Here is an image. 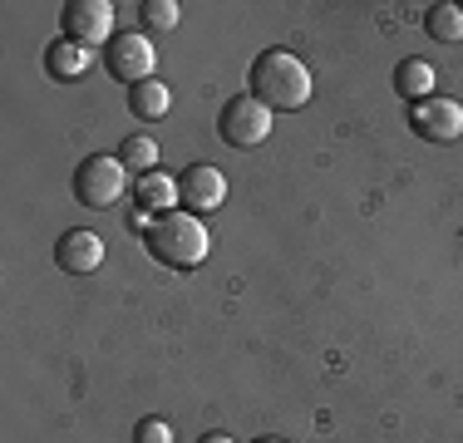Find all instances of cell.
Instances as JSON below:
<instances>
[{"label": "cell", "instance_id": "obj_1", "mask_svg": "<svg viewBox=\"0 0 463 443\" xmlns=\"http://www.w3.org/2000/svg\"><path fill=\"white\" fill-rule=\"evenodd\" d=\"M251 99H261L267 108H306L311 104V70L306 60H296L291 50H267L251 60Z\"/></svg>", "mask_w": 463, "mask_h": 443}, {"label": "cell", "instance_id": "obj_2", "mask_svg": "<svg viewBox=\"0 0 463 443\" xmlns=\"http://www.w3.org/2000/svg\"><path fill=\"white\" fill-rule=\"evenodd\" d=\"M143 247L153 251V261H163L168 271H193V266L207 261V251H213V237H207L203 217L193 212H168V217H153L148 222V241Z\"/></svg>", "mask_w": 463, "mask_h": 443}, {"label": "cell", "instance_id": "obj_3", "mask_svg": "<svg viewBox=\"0 0 463 443\" xmlns=\"http://www.w3.org/2000/svg\"><path fill=\"white\" fill-rule=\"evenodd\" d=\"M128 187L134 183H128V168L118 163V153L114 158H109V153H90V158L74 168V197H80V207H90V212H109Z\"/></svg>", "mask_w": 463, "mask_h": 443}, {"label": "cell", "instance_id": "obj_4", "mask_svg": "<svg viewBox=\"0 0 463 443\" xmlns=\"http://www.w3.org/2000/svg\"><path fill=\"white\" fill-rule=\"evenodd\" d=\"M104 64H109V74H114L118 84H143V80H153V64H158V50H153V40L143 35V30H118L114 40H109V50H104Z\"/></svg>", "mask_w": 463, "mask_h": 443}, {"label": "cell", "instance_id": "obj_5", "mask_svg": "<svg viewBox=\"0 0 463 443\" xmlns=\"http://www.w3.org/2000/svg\"><path fill=\"white\" fill-rule=\"evenodd\" d=\"M217 133L227 143H237V148H261L271 138V108L251 94H237V99H227L222 118H217Z\"/></svg>", "mask_w": 463, "mask_h": 443}, {"label": "cell", "instance_id": "obj_6", "mask_svg": "<svg viewBox=\"0 0 463 443\" xmlns=\"http://www.w3.org/2000/svg\"><path fill=\"white\" fill-rule=\"evenodd\" d=\"M60 25H64V40L99 50V44L114 40V5L109 0H70L60 10Z\"/></svg>", "mask_w": 463, "mask_h": 443}, {"label": "cell", "instance_id": "obj_7", "mask_svg": "<svg viewBox=\"0 0 463 443\" xmlns=\"http://www.w3.org/2000/svg\"><path fill=\"white\" fill-rule=\"evenodd\" d=\"M410 128L429 143H458L463 138V104L449 94H429L424 104H410Z\"/></svg>", "mask_w": 463, "mask_h": 443}, {"label": "cell", "instance_id": "obj_8", "mask_svg": "<svg viewBox=\"0 0 463 443\" xmlns=\"http://www.w3.org/2000/svg\"><path fill=\"white\" fill-rule=\"evenodd\" d=\"M178 193H183V212L207 217V212H217V207H227V177H222V168H213V163H193V168L178 177Z\"/></svg>", "mask_w": 463, "mask_h": 443}, {"label": "cell", "instance_id": "obj_9", "mask_svg": "<svg viewBox=\"0 0 463 443\" xmlns=\"http://www.w3.org/2000/svg\"><path fill=\"white\" fill-rule=\"evenodd\" d=\"M54 266L70 276H94L99 266H104V237L90 227H74L64 231L60 241H54Z\"/></svg>", "mask_w": 463, "mask_h": 443}, {"label": "cell", "instance_id": "obj_10", "mask_svg": "<svg viewBox=\"0 0 463 443\" xmlns=\"http://www.w3.org/2000/svg\"><path fill=\"white\" fill-rule=\"evenodd\" d=\"M134 203L143 207V212H153V217H168V212H178L183 207V193H178V177H168V173H143V177H134Z\"/></svg>", "mask_w": 463, "mask_h": 443}, {"label": "cell", "instance_id": "obj_11", "mask_svg": "<svg viewBox=\"0 0 463 443\" xmlns=\"http://www.w3.org/2000/svg\"><path fill=\"white\" fill-rule=\"evenodd\" d=\"M84 70H90V50L84 44H74V40H54L50 50H45V74L54 84H74V80H84Z\"/></svg>", "mask_w": 463, "mask_h": 443}, {"label": "cell", "instance_id": "obj_12", "mask_svg": "<svg viewBox=\"0 0 463 443\" xmlns=\"http://www.w3.org/2000/svg\"><path fill=\"white\" fill-rule=\"evenodd\" d=\"M434 64L429 60H419V54H410V60H400L394 64V94L400 99H410V104H424L429 94H434Z\"/></svg>", "mask_w": 463, "mask_h": 443}, {"label": "cell", "instance_id": "obj_13", "mask_svg": "<svg viewBox=\"0 0 463 443\" xmlns=\"http://www.w3.org/2000/svg\"><path fill=\"white\" fill-rule=\"evenodd\" d=\"M168 108H173V94L163 80H143V84L128 89V114H134L138 124H158V118H168Z\"/></svg>", "mask_w": 463, "mask_h": 443}, {"label": "cell", "instance_id": "obj_14", "mask_svg": "<svg viewBox=\"0 0 463 443\" xmlns=\"http://www.w3.org/2000/svg\"><path fill=\"white\" fill-rule=\"evenodd\" d=\"M424 30H429V40H439V44H458L463 40V5H454V0L429 5L424 10Z\"/></svg>", "mask_w": 463, "mask_h": 443}, {"label": "cell", "instance_id": "obj_15", "mask_svg": "<svg viewBox=\"0 0 463 443\" xmlns=\"http://www.w3.org/2000/svg\"><path fill=\"white\" fill-rule=\"evenodd\" d=\"M118 163H124L128 173H153L158 168V143L148 138V133H128L124 143H118Z\"/></svg>", "mask_w": 463, "mask_h": 443}, {"label": "cell", "instance_id": "obj_16", "mask_svg": "<svg viewBox=\"0 0 463 443\" xmlns=\"http://www.w3.org/2000/svg\"><path fill=\"white\" fill-rule=\"evenodd\" d=\"M138 20H143V30H158V35H168V30H178V0H143V5H138Z\"/></svg>", "mask_w": 463, "mask_h": 443}, {"label": "cell", "instance_id": "obj_17", "mask_svg": "<svg viewBox=\"0 0 463 443\" xmlns=\"http://www.w3.org/2000/svg\"><path fill=\"white\" fill-rule=\"evenodd\" d=\"M134 443H173V429H168V419H138V429H134Z\"/></svg>", "mask_w": 463, "mask_h": 443}, {"label": "cell", "instance_id": "obj_18", "mask_svg": "<svg viewBox=\"0 0 463 443\" xmlns=\"http://www.w3.org/2000/svg\"><path fill=\"white\" fill-rule=\"evenodd\" d=\"M197 443H237V438H232V434H203Z\"/></svg>", "mask_w": 463, "mask_h": 443}, {"label": "cell", "instance_id": "obj_19", "mask_svg": "<svg viewBox=\"0 0 463 443\" xmlns=\"http://www.w3.org/2000/svg\"><path fill=\"white\" fill-rule=\"evenodd\" d=\"M257 443H286V438H257Z\"/></svg>", "mask_w": 463, "mask_h": 443}]
</instances>
